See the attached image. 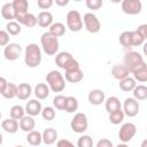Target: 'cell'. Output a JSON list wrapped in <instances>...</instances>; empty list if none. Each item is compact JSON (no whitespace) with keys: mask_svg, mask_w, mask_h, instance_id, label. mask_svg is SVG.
<instances>
[{"mask_svg":"<svg viewBox=\"0 0 147 147\" xmlns=\"http://www.w3.org/2000/svg\"><path fill=\"white\" fill-rule=\"evenodd\" d=\"M24 62L29 68H37L41 62V51L40 47L31 42L25 48V55H24Z\"/></svg>","mask_w":147,"mask_h":147,"instance_id":"obj_1","label":"cell"},{"mask_svg":"<svg viewBox=\"0 0 147 147\" xmlns=\"http://www.w3.org/2000/svg\"><path fill=\"white\" fill-rule=\"evenodd\" d=\"M47 86L53 92H62L65 87V79L57 70H51L46 76Z\"/></svg>","mask_w":147,"mask_h":147,"instance_id":"obj_2","label":"cell"},{"mask_svg":"<svg viewBox=\"0 0 147 147\" xmlns=\"http://www.w3.org/2000/svg\"><path fill=\"white\" fill-rule=\"evenodd\" d=\"M40 44L42 47V51L47 55H55L59 51V40L56 37L52 36L49 32H45L41 34Z\"/></svg>","mask_w":147,"mask_h":147,"instance_id":"obj_3","label":"cell"},{"mask_svg":"<svg viewBox=\"0 0 147 147\" xmlns=\"http://www.w3.org/2000/svg\"><path fill=\"white\" fill-rule=\"evenodd\" d=\"M124 65L126 67V69L129 70V72L131 74L132 71H134L136 69H138L139 67H141L142 64H145L144 57L140 53L134 52V51H130L125 54L124 56Z\"/></svg>","mask_w":147,"mask_h":147,"instance_id":"obj_4","label":"cell"},{"mask_svg":"<svg viewBox=\"0 0 147 147\" xmlns=\"http://www.w3.org/2000/svg\"><path fill=\"white\" fill-rule=\"evenodd\" d=\"M87 126H88V122L86 115L84 113H76L70 122L71 130L76 133H83L87 130Z\"/></svg>","mask_w":147,"mask_h":147,"instance_id":"obj_5","label":"cell"},{"mask_svg":"<svg viewBox=\"0 0 147 147\" xmlns=\"http://www.w3.org/2000/svg\"><path fill=\"white\" fill-rule=\"evenodd\" d=\"M67 26L72 32H78L83 29V20L77 10H69L67 14Z\"/></svg>","mask_w":147,"mask_h":147,"instance_id":"obj_6","label":"cell"},{"mask_svg":"<svg viewBox=\"0 0 147 147\" xmlns=\"http://www.w3.org/2000/svg\"><path fill=\"white\" fill-rule=\"evenodd\" d=\"M83 20V23H84V26L85 29L91 32V33H98L101 29V23L99 21V18L92 14V13H86L84 15V17L82 18Z\"/></svg>","mask_w":147,"mask_h":147,"instance_id":"obj_7","label":"cell"},{"mask_svg":"<svg viewBox=\"0 0 147 147\" xmlns=\"http://www.w3.org/2000/svg\"><path fill=\"white\" fill-rule=\"evenodd\" d=\"M136 132H137V127L133 123H125L121 126L118 131V138L123 144H126L134 137Z\"/></svg>","mask_w":147,"mask_h":147,"instance_id":"obj_8","label":"cell"},{"mask_svg":"<svg viewBox=\"0 0 147 147\" xmlns=\"http://www.w3.org/2000/svg\"><path fill=\"white\" fill-rule=\"evenodd\" d=\"M122 10L127 15H138L142 9L140 0H124L121 3Z\"/></svg>","mask_w":147,"mask_h":147,"instance_id":"obj_9","label":"cell"},{"mask_svg":"<svg viewBox=\"0 0 147 147\" xmlns=\"http://www.w3.org/2000/svg\"><path fill=\"white\" fill-rule=\"evenodd\" d=\"M11 5L14 8V13H15V20L17 23H21V21L28 14L29 2L26 0H14Z\"/></svg>","mask_w":147,"mask_h":147,"instance_id":"obj_10","label":"cell"},{"mask_svg":"<svg viewBox=\"0 0 147 147\" xmlns=\"http://www.w3.org/2000/svg\"><path fill=\"white\" fill-rule=\"evenodd\" d=\"M139 102L133 98H126L123 103V113L129 117H134L139 113Z\"/></svg>","mask_w":147,"mask_h":147,"instance_id":"obj_11","label":"cell"},{"mask_svg":"<svg viewBox=\"0 0 147 147\" xmlns=\"http://www.w3.org/2000/svg\"><path fill=\"white\" fill-rule=\"evenodd\" d=\"M21 54H22V47L20 44H16V42L8 44L3 49V55L8 61L17 60L21 56Z\"/></svg>","mask_w":147,"mask_h":147,"instance_id":"obj_12","label":"cell"},{"mask_svg":"<svg viewBox=\"0 0 147 147\" xmlns=\"http://www.w3.org/2000/svg\"><path fill=\"white\" fill-rule=\"evenodd\" d=\"M75 59L72 57V55L68 52H60L56 56H55V64L61 68V69H67V67L74 61Z\"/></svg>","mask_w":147,"mask_h":147,"instance_id":"obj_13","label":"cell"},{"mask_svg":"<svg viewBox=\"0 0 147 147\" xmlns=\"http://www.w3.org/2000/svg\"><path fill=\"white\" fill-rule=\"evenodd\" d=\"M87 99H88V101H90L91 105H93V106H99V105H101L102 102H105L106 95H105V92H103L102 90L95 88V90L90 91V93H88V95H87Z\"/></svg>","mask_w":147,"mask_h":147,"instance_id":"obj_14","label":"cell"},{"mask_svg":"<svg viewBox=\"0 0 147 147\" xmlns=\"http://www.w3.org/2000/svg\"><path fill=\"white\" fill-rule=\"evenodd\" d=\"M24 110H25V113H26L29 116H31V117L38 116V115L41 113V110H42L41 103H40V101H38L37 99H32V100L28 101V103H26Z\"/></svg>","mask_w":147,"mask_h":147,"instance_id":"obj_15","label":"cell"},{"mask_svg":"<svg viewBox=\"0 0 147 147\" xmlns=\"http://www.w3.org/2000/svg\"><path fill=\"white\" fill-rule=\"evenodd\" d=\"M83 77H84V74L79 67L70 69V70H65V74H64V78L69 83H78L83 79Z\"/></svg>","mask_w":147,"mask_h":147,"instance_id":"obj_16","label":"cell"},{"mask_svg":"<svg viewBox=\"0 0 147 147\" xmlns=\"http://www.w3.org/2000/svg\"><path fill=\"white\" fill-rule=\"evenodd\" d=\"M32 93V87L28 83H21L16 87V96L20 100H26Z\"/></svg>","mask_w":147,"mask_h":147,"instance_id":"obj_17","label":"cell"},{"mask_svg":"<svg viewBox=\"0 0 147 147\" xmlns=\"http://www.w3.org/2000/svg\"><path fill=\"white\" fill-rule=\"evenodd\" d=\"M37 23L41 28H48L53 24V15L49 11H40L37 16Z\"/></svg>","mask_w":147,"mask_h":147,"instance_id":"obj_18","label":"cell"},{"mask_svg":"<svg viewBox=\"0 0 147 147\" xmlns=\"http://www.w3.org/2000/svg\"><path fill=\"white\" fill-rule=\"evenodd\" d=\"M34 126H36V122H34V119H33V117H31V116H23L21 119H20V123H18V127L22 130V131H24V132H31V131H33V129H34Z\"/></svg>","mask_w":147,"mask_h":147,"instance_id":"obj_19","label":"cell"},{"mask_svg":"<svg viewBox=\"0 0 147 147\" xmlns=\"http://www.w3.org/2000/svg\"><path fill=\"white\" fill-rule=\"evenodd\" d=\"M129 74L130 72L124 64H116L111 68V75L117 80H122V79L129 77Z\"/></svg>","mask_w":147,"mask_h":147,"instance_id":"obj_20","label":"cell"},{"mask_svg":"<svg viewBox=\"0 0 147 147\" xmlns=\"http://www.w3.org/2000/svg\"><path fill=\"white\" fill-rule=\"evenodd\" d=\"M41 138H42V142L45 145H52L57 139V131L55 129H53V127H47L42 132Z\"/></svg>","mask_w":147,"mask_h":147,"instance_id":"obj_21","label":"cell"},{"mask_svg":"<svg viewBox=\"0 0 147 147\" xmlns=\"http://www.w3.org/2000/svg\"><path fill=\"white\" fill-rule=\"evenodd\" d=\"M105 106H106V110L109 114H111L121 109V101L117 96H109L107 100H105Z\"/></svg>","mask_w":147,"mask_h":147,"instance_id":"obj_22","label":"cell"},{"mask_svg":"<svg viewBox=\"0 0 147 147\" xmlns=\"http://www.w3.org/2000/svg\"><path fill=\"white\" fill-rule=\"evenodd\" d=\"M33 93H34V95H36L37 99L44 100V99H46L49 95V87L45 83H39V84L36 85Z\"/></svg>","mask_w":147,"mask_h":147,"instance_id":"obj_23","label":"cell"},{"mask_svg":"<svg viewBox=\"0 0 147 147\" xmlns=\"http://www.w3.org/2000/svg\"><path fill=\"white\" fill-rule=\"evenodd\" d=\"M1 127L7 133H16L18 130V122L16 119H13V118H7V119L2 121Z\"/></svg>","mask_w":147,"mask_h":147,"instance_id":"obj_24","label":"cell"},{"mask_svg":"<svg viewBox=\"0 0 147 147\" xmlns=\"http://www.w3.org/2000/svg\"><path fill=\"white\" fill-rule=\"evenodd\" d=\"M133 75V79L138 80L139 83H145L147 80V65L146 63L142 64L141 67H139L138 69H136L134 71L131 72Z\"/></svg>","mask_w":147,"mask_h":147,"instance_id":"obj_25","label":"cell"},{"mask_svg":"<svg viewBox=\"0 0 147 147\" xmlns=\"http://www.w3.org/2000/svg\"><path fill=\"white\" fill-rule=\"evenodd\" d=\"M1 16L7 20L8 22H11L13 20H15V13H14V8L11 2H7L2 6L1 8Z\"/></svg>","mask_w":147,"mask_h":147,"instance_id":"obj_26","label":"cell"},{"mask_svg":"<svg viewBox=\"0 0 147 147\" xmlns=\"http://www.w3.org/2000/svg\"><path fill=\"white\" fill-rule=\"evenodd\" d=\"M132 93L133 99H136L137 101H142L147 99V87L145 85H136Z\"/></svg>","mask_w":147,"mask_h":147,"instance_id":"obj_27","label":"cell"},{"mask_svg":"<svg viewBox=\"0 0 147 147\" xmlns=\"http://www.w3.org/2000/svg\"><path fill=\"white\" fill-rule=\"evenodd\" d=\"M48 32L52 36H54V37L57 38V37H61V36H63L65 33V26L61 22H55V23H53L49 26V31Z\"/></svg>","mask_w":147,"mask_h":147,"instance_id":"obj_28","label":"cell"},{"mask_svg":"<svg viewBox=\"0 0 147 147\" xmlns=\"http://www.w3.org/2000/svg\"><path fill=\"white\" fill-rule=\"evenodd\" d=\"M136 85H137L136 80L132 77H130V76L126 77V78H124V79H122V80H119V88L122 91H124V92H131V91H133V88L136 87Z\"/></svg>","mask_w":147,"mask_h":147,"instance_id":"obj_29","label":"cell"},{"mask_svg":"<svg viewBox=\"0 0 147 147\" xmlns=\"http://www.w3.org/2000/svg\"><path fill=\"white\" fill-rule=\"evenodd\" d=\"M26 141L31 145V146H39L42 142V138H41V133L38 131H31L28 133L26 136Z\"/></svg>","mask_w":147,"mask_h":147,"instance_id":"obj_30","label":"cell"},{"mask_svg":"<svg viewBox=\"0 0 147 147\" xmlns=\"http://www.w3.org/2000/svg\"><path fill=\"white\" fill-rule=\"evenodd\" d=\"M119 42L124 48L132 47V31H124L119 34Z\"/></svg>","mask_w":147,"mask_h":147,"instance_id":"obj_31","label":"cell"},{"mask_svg":"<svg viewBox=\"0 0 147 147\" xmlns=\"http://www.w3.org/2000/svg\"><path fill=\"white\" fill-rule=\"evenodd\" d=\"M78 109V101L75 96H67V101H65V107L64 110L69 114L75 113Z\"/></svg>","mask_w":147,"mask_h":147,"instance_id":"obj_32","label":"cell"},{"mask_svg":"<svg viewBox=\"0 0 147 147\" xmlns=\"http://www.w3.org/2000/svg\"><path fill=\"white\" fill-rule=\"evenodd\" d=\"M6 31L8 32V34H11V36H17L21 33L22 31V28H21V24L17 23L16 21H11V22H8L7 25H6Z\"/></svg>","mask_w":147,"mask_h":147,"instance_id":"obj_33","label":"cell"},{"mask_svg":"<svg viewBox=\"0 0 147 147\" xmlns=\"http://www.w3.org/2000/svg\"><path fill=\"white\" fill-rule=\"evenodd\" d=\"M24 113H25V110H24V108H23L22 106L15 105V106H13V107L10 108L9 115H10V118L17 121V119H21V118L24 116Z\"/></svg>","mask_w":147,"mask_h":147,"instance_id":"obj_34","label":"cell"},{"mask_svg":"<svg viewBox=\"0 0 147 147\" xmlns=\"http://www.w3.org/2000/svg\"><path fill=\"white\" fill-rule=\"evenodd\" d=\"M20 24H23V25L26 26V28H33V26L37 24V17H36L33 14L28 13V14L24 16V18L21 21Z\"/></svg>","mask_w":147,"mask_h":147,"instance_id":"obj_35","label":"cell"},{"mask_svg":"<svg viewBox=\"0 0 147 147\" xmlns=\"http://www.w3.org/2000/svg\"><path fill=\"white\" fill-rule=\"evenodd\" d=\"M16 85L15 84H13V83H8L7 84V87H6V90L3 91V93L1 94L5 99H13V98H15L16 96Z\"/></svg>","mask_w":147,"mask_h":147,"instance_id":"obj_36","label":"cell"},{"mask_svg":"<svg viewBox=\"0 0 147 147\" xmlns=\"http://www.w3.org/2000/svg\"><path fill=\"white\" fill-rule=\"evenodd\" d=\"M124 113H123V110L122 109H119V110H117V111H115V113H111V114H109V121H110V123L111 124H119V123H122L123 122V119H124Z\"/></svg>","mask_w":147,"mask_h":147,"instance_id":"obj_37","label":"cell"},{"mask_svg":"<svg viewBox=\"0 0 147 147\" xmlns=\"http://www.w3.org/2000/svg\"><path fill=\"white\" fill-rule=\"evenodd\" d=\"M65 101H67V96L64 95H56L54 99H53V105L56 109L59 110H64V107H65Z\"/></svg>","mask_w":147,"mask_h":147,"instance_id":"obj_38","label":"cell"},{"mask_svg":"<svg viewBox=\"0 0 147 147\" xmlns=\"http://www.w3.org/2000/svg\"><path fill=\"white\" fill-rule=\"evenodd\" d=\"M76 147H93V139L90 136L84 134L78 139Z\"/></svg>","mask_w":147,"mask_h":147,"instance_id":"obj_39","label":"cell"},{"mask_svg":"<svg viewBox=\"0 0 147 147\" xmlns=\"http://www.w3.org/2000/svg\"><path fill=\"white\" fill-rule=\"evenodd\" d=\"M40 114L42 118L46 121H53L55 118V109L53 107H45Z\"/></svg>","mask_w":147,"mask_h":147,"instance_id":"obj_40","label":"cell"},{"mask_svg":"<svg viewBox=\"0 0 147 147\" xmlns=\"http://www.w3.org/2000/svg\"><path fill=\"white\" fill-rule=\"evenodd\" d=\"M86 7L88 9H92V10H99L102 5H103V1L102 0H86L85 2Z\"/></svg>","mask_w":147,"mask_h":147,"instance_id":"obj_41","label":"cell"},{"mask_svg":"<svg viewBox=\"0 0 147 147\" xmlns=\"http://www.w3.org/2000/svg\"><path fill=\"white\" fill-rule=\"evenodd\" d=\"M145 42V39L141 37V36H139L136 31H132V47H134V46H140V45H142Z\"/></svg>","mask_w":147,"mask_h":147,"instance_id":"obj_42","label":"cell"},{"mask_svg":"<svg viewBox=\"0 0 147 147\" xmlns=\"http://www.w3.org/2000/svg\"><path fill=\"white\" fill-rule=\"evenodd\" d=\"M9 34L5 30H0V46H7L9 44Z\"/></svg>","mask_w":147,"mask_h":147,"instance_id":"obj_43","label":"cell"},{"mask_svg":"<svg viewBox=\"0 0 147 147\" xmlns=\"http://www.w3.org/2000/svg\"><path fill=\"white\" fill-rule=\"evenodd\" d=\"M37 6L40 9H48L53 6V0H38Z\"/></svg>","mask_w":147,"mask_h":147,"instance_id":"obj_44","label":"cell"},{"mask_svg":"<svg viewBox=\"0 0 147 147\" xmlns=\"http://www.w3.org/2000/svg\"><path fill=\"white\" fill-rule=\"evenodd\" d=\"M136 32H137L139 36H141V37L146 40V38H147V25H146V24H141V25H139L138 29L136 30Z\"/></svg>","mask_w":147,"mask_h":147,"instance_id":"obj_45","label":"cell"},{"mask_svg":"<svg viewBox=\"0 0 147 147\" xmlns=\"http://www.w3.org/2000/svg\"><path fill=\"white\" fill-rule=\"evenodd\" d=\"M56 147H76V146L68 139H61L56 142Z\"/></svg>","mask_w":147,"mask_h":147,"instance_id":"obj_46","label":"cell"},{"mask_svg":"<svg viewBox=\"0 0 147 147\" xmlns=\"http://www.w3.org/2000/svg\"><path fill=\"white\" fill-rule=\"evenodd\" d=\"M96 147H114L113 146V142L109 140V139H100L98 142H96Z\"/></svg>","mask_w":147,"mask_h":147,"instance_id":"obj_47","label":"cell"},{"mask_svg":"<svg viewBox=\"0 0 147 147\" xmlns=\"http://www.w3.org/2000/svg\"><path fill=\"white\" fill-rule=\"evenodd\" d=\"M7 84H8V82H7L3 77H0V94L3 93V91H5L6 87H7Z\"/></svg>","mask_w":147,"mask_h":147,"instance_id":"obj_48","label":"cell"},{"mask_svg":"<svg viewBox=\"0 0 147 147\" xmlns=\"http://www.w3.org/2000/svg\"><path fill=\"white\" fill-rule=\"evenodd\" d=\"M55 3H56L57 6L64 7V6H67V5L69 3V1H68V0H55Z\"/></svg>","mask_w":147,"mask_h":147,"instance_id":"obj_49","label":"cell"},{"mask_svg":"<svg viewBox=\"0 0 147 147\" xmlns=\"http://www.w3.org/2000/svg\"><path fill=\"white\" fill-rule=\"evenodd\" d=\"M116 147H129L126 144H119V145H117Z\"/></svg>","mask_w":147,"mask_h":147,"instance_id":"obj_50","label":"cell"},{"mask_svg":"<svg viewBox=\"0 0 147 147\" xmlns=\"http://www.w3.org/2000/svg\"><path fill=\"white\" fill-rule=\"evenodd\" d=\"M146 145H147V140L145 139V140L142 141V145H141V147H146Z\"/></svg>","mask_w":147,"mask_h":147,"instance_id":"obj_51","label":"cell"},{"mask_svg":"<svg viewBox=\"0 0 147 147\" xmlns=\"http://www.w3.org/2000/svg\"><path fill=\"white\" fill-rule=\"evenodd\" d=\"M2 141H3V137H2V134L0 133V146L2 145Z\"/></svg>","mask_w":147,"mask_h":147,"instance_id":"obj_52","label":"cell"},{"mask_svg":"<svg viewBox=\"0 0 147 147\" xmlns=\"http://www.w3.org/2000/svg\"><path fill=\"white\" fill-rule=\"evenodd\" d=\"M15 147H23V146H21V145H18V146H15Z\"/></svg>","mask_w":147,"mask_h":147,"instance_id":"obj_53","label":"cell"},{"mask_svg":"<svg viewBox=\"0 0 147 147\" xmlns=\"http://www.w3.org/2000/svg\"><path fill=\"white\" fill-rule=\"evenodd\" d=\"M0 119H1V111H0Z\"/></svg>","mask_w":147,"mask_h":147,"instance_id":"obj_54","label":"cell"}]
</instances>
